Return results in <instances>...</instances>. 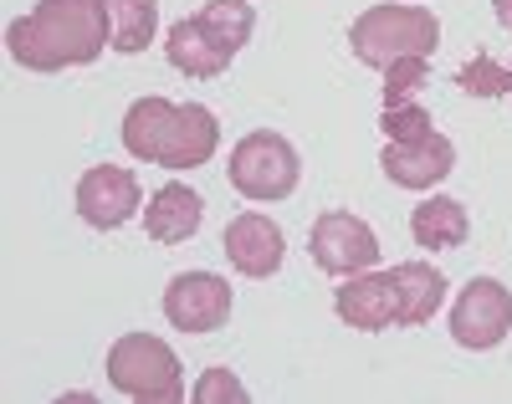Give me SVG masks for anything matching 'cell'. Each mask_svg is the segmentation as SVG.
Instances as JSON below:
<instances>
[{
  "mask_svg": "<svg viewBox=\"0 0 512 404\" xmlns=\"http://www.w3.org/2000/svg\"><path fill=\"white\" fill-rule=\"evenodd\" d=\"M256 31V6H246V0H205V6L185 21L169 26L164 36V57L175 72L185 77H221L236 52L251 41Z\"/></svg>",
  "mask_w": 512,
  "mask_h": 404,
  "instance_id": "cell-3",
  "label": "cell"
},
{
  "mask_svg": "<svg viewBox=\"0 0 512 404\" xmlns=\"http://www.w3.org/2000/svg\"><path fill=\"white\" fill-rule=\"evenodd\" d=\"M379 169L400 190H431L456 169V144L441 139V133H431V139H420V144H384Z\"/></svg>",
  "mask_w": 512,
  "mask_h": 404,
  "instance_id": "cell-13",
  "label": "cell"
},
{
  "mask_svg": "<svg viewBox=\"0 0 512 404\" xmlns=\"http://www.w3.org/2000/svg\"><path fill=\"white\" fill-rule=\"evenodd\" d=\"M216 399H231V404L246 399V389H241V379H236L231 369H210V374L195 384V404H216Z\"/></svg>",
  "mask_w": 512,
  "mask_h": 404,
  "instance_id": "cell-21",
  "label": "cell"
},
{
  "mask_svg": "<svg viewBox=\"0 0 512 404\" xmlns=\"http://www.w3.org/2000/svg\"><path fill=\"white\" fill-rule=\"evenodd\" d=\"M144 205V190L134 169H118V164H98L77 179V215L88 220L93 231H118L139 215Z\"/></svg>",
  "mask_w": 512,
  "mask_h": 404,
  "instance_id": "cell-10",
  "label": "cell"
},
{
  "mask_svg": "<svg viewBox=\"0 0 512 404\" xmlns=\"http://www.w3.org/2000/svg\"><path fill=\"white\" fill-rule=\"evenodd\" d=\"M390 277H395V328H425L446 297V277L431 261H400L390 266Z\"/></svg>",
  "mask_w": 512,
  "mask_h": 404,
  "instance_id": "cell-15",
  "label": "cell"
},
{
  "mask_svg": "<svg viewBox=\"0 0 512 404\" xmlns=\"http://www.w3.org/2000/svg\"><path fill=\"white\" fill-rule=\"evenodd\" d=\"M379 128H384V144H420V139H431V133H436V118H431V108L415 98V103L384 108Z\"/></svg>",
  "mask_w": 512,
  "mask_h": 404,
  "instance_id": "cell-18",
  "label": "cell"
},
{
  "mask_svg": "<svg viewBox=\"0 0 512 404\" xmlns=\"http://www.w3.org/2000/svg\"><path fill=\"white\" fill-rule=\"evenodd\" d=\"M492 11H497V26L512 31V0H492Z\"/></svg>",
  "mask_w": 512,
  "mask_h": 404,
  "instance_id": "cell-22",
  "label": "cell"
},
{
  "mask_svg": "<svg viewBox=\"0 0 512 404\" xmlns=\"http://www.w3.org/2000/svg\"><path fill=\"white\" fill-rule=\"evenodd\" d=\"M410 236H415L420 251H456V246H466V236H472V220H466L461 200L431 195V200H420L410 210Z\"/></svg>",
  "mask_w": 512,
  "mask_h": 404,
  "instance_id": "cell-16",
  "label": "cell"
},
{
  "mask_svg": "<svg viewBox=\"0 0 512 404\" xmlns=\"http://www.w3.org/2000/svg\"><path fill=\"white\" fill-rule=\"evenodd\" d=\"M108 384L139 404H180L185 399L180 358L154 333H123L108 348Z\"/></svg>",
  "mask_w": 512,
  "mask_h": 404,
  "instance_id": "cell-5",
  "label": "cell"
},
{
  "mask_svg": "<svg viewBox=\"0 0 512 404\" xmlns=\"http://www.w3.org/2000/svg\"><path fill=\"white\" fill-rule=\"evenodd\" d=\"M456 87H461V93H472V98H507L512 67H502L492 52H477L472 62L456 72Z\"/></svg>",
  "mask_w": 512,
  "mask_h": 404,
  "instance_id": "cell-19",
  "label": "cell"
},
{
  "mask_svg": "<svg viewBox=\"0 0 512 404\" xmlns=\"http://www.w3.org/2000/svg\"><path fill=\"white\" fill-rule=\"evenodd\" d=\"M123 149L159 169H200L221 149V123L205 103L139 98L123 113Z\"/></svg>",
  "mask_w": 512,
  "mask_h": 404,
  "instance_id": "cell-2",
  "label": "cell"
},
{
  "mask_svg": "<svg viewBox=\"0 0 512 404\" xmlns=\"http://www.w3.org/2000/svg\"><path fill=\"white\" fill-rule=\"evenodd\" d=\"M436 47H441V21L425 6H369L349 26V52L379 72L400 57H431Z\"/></svg>",
  "mask_w": 512,
  "mask_h": 404,
  "instance_id": "cell-4",
  "label": "cell"
},
{
  "mask_svg": "<svg viewBox=\"0 0 512 404\" xmlns=\"http://www.w3.org/2000/svg\"><path fill=\"white\" fill-rule=\"evenodd\" d=\"M231 185L236 195L256 200V205H272V200H287L297 190V179H303V159L297 149L282 139V133H246V139L231 149Z\"/></svg>",
  "mask_w": 512,
  "mask_h": 404,
  "instance_id": "cell-6",
  "label": "cell"
},
{
  "mask_svg": "<svg viewBox=\"0 0 512 404\" xmlns=\"http://www.w3.org/2000/svg\"><path fill=\"white\" fill-rule=\"evenodd\" d=\"M226 261L236 266L241 277H251V282H267V277H277L282 272V261H287V236H282V226L272 215H262V210H241L231 226H226Z\"/></svg>",
  "mask_w": 512,
  "mask_h": 404,
  "instance_id": "cell-11",
  "label": "cell"
},
{
  "mask_svg": "<svg viewBox=\"0 0 512 404\" xmlns=\"http://www.w3.org/2000/svg\"><path fill=\"white\" fill-rule=\"evenodd\" d=\"M507 333H512V292L497 277H472L451 307V338L472 353H487Z\"/></svg>",
  "mask_w": 512,
  "mask_h": 404,
  "instance_id": "cell-8",
  "label": "cell"
},
{
  "mask_svg": "<svg viewBox=\"0 0 512 404\" xmlns=\"http://www.w3.org/2000/svg\"><path fill=\"white\" fill-rule=\"evenodd\" d=\"M308 251L318 261V272H328V277H359L369 266H379V236L369 231V220H359L349 210L318 215Z\"/></svg>",
  "mask_w": 512,
  "mask_h": 404,
  "instance_id": "cell-7",
  "label": "cell"
},
{
  "mask_svg": "<svg viewBox=\"0 0 512 404\" xmlns=\"http://www.w3.org/2000/svg\"><path fill=\"white\" fill-rule=\"evenodd\" d=\"M164 318L180 333H216L231 318V282L216 272H180L164 287Z\"/></svg>",
  "mask_w": 512,
  "mask_h": 404,
  "instance_id": "cell-9",
  "label": "cell"
},
{
  "mask_svg": "<svg viewBox=\"0 0 512 404\" xmlns=\"http://www.w3.org/2000/svg\"><path fill=\"white\" fill-rule=\"evenodd\" d=\"M333 312H338V323H349L354 333L395 328V277L374 272V266L359 277H344V287L333 292Z\"/></svg>",
  "mask_w": 512,
  "mask_h": 404,
  "instance_id": "cell-12",
  "label": "cell"
},
{
  "mask_svg": "<svg viewBox=\"0 0 512 404\" xmlns=\"http://www.w3.org/2000/svg\"><path fill=\"white\" fill-rule=\"evenodd\" d=\"M108 21H113V52L139 57L159 31V0H108Z\"/></svg>",
  "mask_w": 512,
  "mask_h": 404,
  "instance_id": "cell-17",
  "label": "cell"
},
{
  "mask_svg": "<svg viewBox=\"0 0 512 404\" xmlns=\"http://www.w3.org/2000/svg\"><path fill=\"white\" fill-rule=\"evenodd\" d=\"M200 220H205V200H200V190L180 185V179L159 185V190L149 195V205H144V231H149V241H159V246L190 241V236L200 231Z\"/></svg>",
  "mask_w": 512,
  "mask_h": 404,
  "instance_id": "cell-14",
  "label": "cell"
},
{
  "mask_svg": "<svg viewBox=\"0 0 512 404\" xmlns=\"http://www.w3.org/2000/svg\"><path fill=\"white\" fill-rule=\"evenodd\" d=\"M425 82H431V57H400V62H390V67H384V108L415 103Z\"/></svg>",
  "mask_w": 512,
  "mask_h": 404,
  "instance_id": "cell-20",
  "label": "cell"
},
{
  "mask_svg": "<svg viewBox=\"0 0 512 404\" xmlns=\"http://www.w3.org/2000/svg\"><path fill=\"white\" fill-rule=\"evenodd\" d=\"M507 98H512V87H507Z\"/></svg>",
  "mask_w": 512,
  "mask_h": 404,
  "instance_id": "cell-23",
  "label": "cell"
},
{
  "mask_svg": "<svg viewBox=\"0 0 512 404\" xmlns=\"http://www.w3.org/2000/svg\"><path fill=\"white\" fill-rule=\"evenodd\" d=\"M6 47L26 72H62L88 67L113 47L108 0H36V11L11 21Z\"/></svg>",
  "mask_w": 512,
  "mask_h": 404,
  "instance_id": "cell-1",
  "label": "cell"
}]
</instances>
